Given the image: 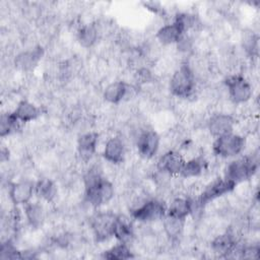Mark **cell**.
<instances>
[{"instance_id": "1", "label": "cell", "mask_w": 260, "mask_h": 260, "mask_svg": "<svg viewBox=\"0 0 260 260\" xmlns=\"http://www.w3.org/2000/svg\"><path fill=\"white\" fill-rule=\"evenodd\" d=\"M84 196L86 201L94 207L108 204L114 197L115 190L113 184L107 180L98 167H92L85 174Z\"/></svg>"}, {"instance_id": "2", "label": "cell", "mask_w": 260, "mask_h": 260, "mask_svg": "<svg viewBox=\"0 0 260 260\" xmlns=\"http://www.w3.org/2000/svg\"><path fill=\"white\" fill-rule=\"evenodd\" d=\"M195 85V76L188 64H182L170 80V90L178 98H189L194 92Z\"/></svg>"}, {"instance_id": "3", "label": "cell", "mask_w": 260, "mask_h": 260, "mask_svg": "<svg viewBox=\"0 0 260 260\" xmlns=\"http://www.w3.org/2000/svg\"><path fill=\"white\" fill-rule=\"evenodd\" d=\"M258 161L252 156H243L232 160L225 169L224 178L236 185L249 180L257 171Z\"/></svg>"}, {"instance_id": "4", "label": "cell", "mask_w": 260, "mask_h": 260, "mask_svg": "<svg viewBox=\"0 0 260 260\" xmlns=\"http://www.w3.org/2000/svg\"><path fill=\"white\" fill-rule=\"evenodd\" d=\"M245 147V138L234 132L216 137L212 143V151L223 158L239 155Z\"/></svg>"}, {"instance_id": "5", "label": "cell", "mask_w": 260, "mask_h": 260, "mask_svg": "<svg viewBox=\"0 0 260 260\" xmlns=\"http://www.w3.org/2000/svg\"><path fill=\"white\" fill-rule=\"evenodd\" d=\"M167 205L157 199H150L131 211L132 218L141 222H150L162 219L167 213Z\"/></svg>"}, {"instance_id": "6", "label": "cell", "mask_w": 260, "mask_h": 260, "mask_svg": "<svg viewBox=\"0 0 260 260\" xmlns=\"http://www.w3.org/2000/svg\"><path fill=\"white\" fill-rule=\"evenodd\" d=\"M224 83L228 87L230 99L234 104H243L252 98V85L244 76L239 74L230 75L225 78Z\"/></svg>"}, {"instance_id": "7", "label": "cell", "mask_w": 260, "mask_h": 260, "mask_svg": "<svg viewBox=\"0 0 260 260\" xmlns=\"http://www.w3.org/2000/svg\"><path fill=\"white\" fill-rule=\"evenodd\" d=\"M236 184L225 178L215 179L214 181L209 183L202 191V193L199 195L196 201L197 207H204L210 201H213L214 199L226 193H230L231 191L234 190Z\"/></svg>"}, {"instance_id": "8", "label": "cell", "mask_w": 260, "mask_h": 260, "mask_svg": "<svg viewBox=\"0 0 260 260\" xmlns=\"http://www.w3.org/2000/svg\"><path fill=\"white\" fill-rule=\"evenodd\" d=\"M116 216L112 212H99L92 216L90 225L96 242H104L113 237Z\"/></svg>"}, {"instance_id": "9", "label": "cell", "mask_w": 260, "mask_h": 260, "mask_svg": "<svg viewBox=\"0 0 260 260\" xmlns=\"http://www.w3.org/2000/svg\"><path fill=\"white\" fill-rule=\"evenodd\" d=\"M160 138L158 134L151 129L143 130L137 138V150L139 154L146 159L153 157L159 147Z\"/></svg>"}, {"instance_id": "10", "label": "cell", "mask_w": 260, "mask_h": 260, "mask_svg": "<svg viewBox=\"0 0 260 260\" xmlns=\"http://www.w3.org/2000/svg\"><path fill=\"white\" fill-rule=\"evenodd\" d=\"M35 194V183L28 180H22L11 183L8 195L14 205H25L30 202Z\"/></svg>"}, {"instance_id": "11", "label": "cell", "mask_w": 260, "mask_h": 260, "mask_svg": "<svg viewBox=\"0 0 260 260\" xmlns=\"http://www.w3.org/2000/svg\"><path fill=\"white\" fill-rule=\"evenodd\" d=\"M185 161V158L180 152L176 150H169L158 158L156 168L164 174L171 176L180 175Z\"/></svg>"}, {"instance_id": "12", "label": "cell", "mask_w": 260, "mask_h": 260, "mask_svg": "<svg viewBox=\"0 0 260 260\" xmlns=\"http://www.w3.org/2000/svg\"><path fill=\"white\" fill-rule=\"evenodd\" d=\"M235 123V119L231 115L219 113L214 114L209 118L207 128L210 134L216 138L221 135L232 133L234 131Z\"/></svg>"}, {"instance_id": "13", "label": "cell", "mask_w": 260, "mask_h": 260, "mask_svg": "<svg viewBox=\"0 0 260 260\" xmlns=\"http://www.w3.org/2000/svg\"><path fill=\"white\" fill-rule=\"evenodd\" d=\"M186 31L183 26L174 20L172 23L161 26L155 34V38L162 45L178 44L185 36Z\"/></svg>"}, {"instance_id": "14", "label": "cell", "mask_w": 260, "mask_h": 260, "mask_svg": "<svg viewBox=\"0 0 260 260\" xmlns=\"http://www.w3.org/2000/svg\"><path fill=\"white\" fill-rule=\"evenodd\" d=\"M237 240L235 236L225 232L215 237L211 242V250L218 257H228L230 254L234 253L237 249Z\"/></svg>"}, {"instance_id": "15", "label": "cell", "mask_w": 260, "mask_h": 260, "mask_svg": "<svg viewBox=\"0 0 260 260\" xmlns=\"http://www.w3.org/2000/svg\"><path fill=\"white\" fill-rule=\"evenodd\" d=\"M99 142V134L96 132H86L77 139V151L80 158L88 161L94 155Z\"/></svg>"}, {"instance_id": "16", "label": "cell", "mask_w": 260, "mask_h": 260, "mask_svg": "<svg viewBox=\"0 0 260 260\" xmlns=\"http://www.w3.org/2000/svg\"><path fill=\"white\" fill-rule=\"evenodd\" d=\"M103 156L113 165L121 164L125 157V144L123 140L120 137L110 138L105 145Z\"/></svg>"}, {"instance_id": "17", "label": "cell", "mask_w": 260, "mask_h": 260, "mask_svg": "<svg viewBox=\"0 0 260 260\" xmlns=\"http://www.w3.org/2000/svg\"><path fill=\"white\" fill-rule=\"evenodd\" d=\"M113 237H115L120 243L128 244L134 238L133 224L129 217L125 215H117L114 223Z\"/></svg>"}, {"instance_id": "18", "label": "cell", "mask_w": 260, "mask_h": 260, "mask_svg": "<svg viewBox=\"0 0 260 260\" xmlns=\"http://www.w3.org/2000/svg\"><path fill=\"white\" fill-rule=\"evenodd\" d=\"M43 53L44 51L41 47H37L30 51L21 52L15 57L14 64L18 69L22 71L31 70L37 66L38 62L41 60Z\"/></svg>"}, {"instance_id": "19", "label": "cell", "mask_w": 260, "mask_h": 260, "mask_svg": "<svg viewBox=\"0 0 260 260\" xmlns=\"http://www.w3.org/2000/svg\"><path fill=\"white\" fill-rule=\"evenodd\" d=\"M131 86L124 81H115L106 86L104 90V99L111 104H119L127 98Z\"/></svg>"}, {"instance_id": "20", "label": "cell", "mask_w": 260, "mask_h": 260, "mask_svg": "<svg viewBox=\"0 0 260 260\" xmlns=\"http://www.w3.org/2000/svg\"><path fill=\"white\" fill-rule=\"evenodd\" d=\"M186 219H182L166 213L162 218V225L166 235L171 241H178L184 232Z\"/></svg>"}, {"instance_id": "21", "label": "cell", "mask_w": 260, "mask_h": 260, "mask_svg": "<svg viewBox=\"0 0 260 260\" xmlns=\"http://www.w3.org/2000/svg\"><path fill=\"white\" fill-rule=\"evenodd\" d=\"M13 114L21 123H27L38 119L41 116L42 111L35 104L22 100L17 104V107L13 111Z\"/></svg>"}, {"instance_id": "22", "label": "cell", "mask_w": 260, "mask_h": 260, "mask_svg": "<svg viewBox=\"0 0 260 260\" xmlns=\"http://www.w3.org/2000/svg\"><path fill=\"white\" fill-rule=\"evenodd\" d=\"M193 212V202L187 198H175L167 208V213L182 219H186Z\"/></svg>"}, {"instance_id": "23", "label": "cell", "mask_w": 260, "mask_h": 260, "mask_svg": "<svg viewBox=\"0 0 260 260\" xmlns=\"http://www.w3.org/2000/svg\"><path fill=\"white\" fill-rule=\"evenodd\" d=\"M35 194L42 200L52 202L57 195V187L52 180L43 178L35 183Z\"/></svg>"}, {"instance_id": "24", "label": "cell", "mask_w": 260, "mask_h": 260, "mask_svg": "<svg viewBox=\"0 0 260 260\" xmlns=\"http://www.w3.org/2000/svg\"><path fill=\"white\" fill-rule=\"evenodd\" d=\"M24 213L27 222L32 228H39L45 220V211L41 204L38 202H28L24 205Z\"/></svg>"}, {"instance_id": "25", "label": "cell", "mask_w": 260, "mask_h": 260, "mask_svg": "<svg viewBox=\"0 0 260 260\" xmlns=\"http://www.w3.org/2000/svg\"><path fill=\"white\" fill-rule=\"evenodd\" d=\"M98 37H99L98 27L93 23H87L82 25L77 32L78 43L83 48L92 47L98 41Z\"/></svg>"}, {"instance_id": "26", "label": "cell", "mask_w": 260, "mask_h": 260, "mask_svg": "<svg viewBox=\"0 0 260 260\" xmlns=\"http://www.w3.org/2000/svg\"><path fill=\"white\" fill-rule=\"evenodd\" d=\"M103 257L109 260H126L134 258L131 250L128 247V244L120 243L111 247L103 253Z\"/></svg>"}, {"instance_id": "27", "label": "cell", "mask_w": 260, "mask_h": 260, "mask_svg": "<svg viewBox=\"0 0 260 260\" xmlns=\"http://www.w3.org/2000/svg\"><path fill=\"white\" fill-rule=\"evenodd\" d=\"M21 122L12 113H5L1 115L0 119V136L5 137L16 132L20 127Z\"/></svg>"}, {"instance_id": "28", "label": "cell", "mask_w": 260, "mask_h": 260, "mask_svg": "<svg viewBox=\"0 0 260 260\" xmlns=\"http://www.w3.org/2000/svg\"><path fill=\"white\" fill-rule=\"evenodd\" d=\"M204 169V160L201 157H194L185 161L180 176L183 178H193L201 175Z\"/></svg>"}, {"instance_id": "29", "label": "cell", "mask_w": 260, "mask_h": 260, "mask_svg": "<svg viewBox=\"0 0 260 260\" xmlns=\"http://www.w3.org/2000/svg\"><path fill=\"white\" fill-rule=\"evenodd\" d=\"M0 257L2 259H15V258H21L20 252L17 251V249L13 246V244L10 241H6L1 245V250H0Z\"/></svg>"}, {"instance_id": "30", "label": "cell", "mask_w": 260, "mask_h": 260, "mask_svg": "<svg viewBox=\"0 0 260 260\" xmlns=\"http://www.w3.org/2000/svg\"><path fill=\"white\" fill-rule=\"evenodd\" d=\"M241 257L245 259H258L260 256V248L258 245L247 246L241 250Z\"/></svg>"}, {"instance_id": "31", "label": "cell", "mask_w": 260, "mask_h": 260, "mask_svg": "<svg viewBox=\"0 0 260 260\" xmlns=\"http://www.w3.org/2000/svg\"><path fill=\"white\" fill-rule=\"evenodd\" d=\"M138 77L141 80V82H146L147 80L150 79V72H149V70H147L146 68L140 69L138 71Z\"/></svg>"}]
</instances>
